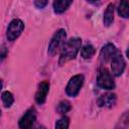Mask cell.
Instances as JSON below:
<instances>
[{"label": "cell", "mask_w": 129, "mask_h": 129, "mask_svg": "<svg viewBox=\"0 0 129 129\" xmlns=\"http://www.w3.org/2000/svg\"><path fill=\"white\" fill-rule=\"evenodd\" d=\"M97 86L106 91H112L115 89L116 85L113 80V76L107 69H101L97 76Z\"/></svg>", "instance_id": "3"}, {"label": "cell", "mask_w": 129, "mask_h": 129, "mask_svg": "<svg viewBox=\"0 0 129 129\" xmlns=\"http://www.w3.org/2000/svg\"><path fill=\"white\" fill-rule=\"evenodd\" d=\"M72 106H71V103L68 101V100H62L60 101L58 104H57V107H56V112L60 115H64L66 113H68L70 110H71Z\"/></svg>", "instance_id": "16"}, {"label": "cell", "mask_w": 129, "mask_h": 129, "mask_svg": "<svg viewBox=\"0 0 129 129\" xmlns=\"http://www.w3.org/2000/svg\"><path fill=\"white\" fill-rule=\"evenodd\" d=\"M36 121V111L33 108L28 109L18 121V126L22 129H27L33 126Z\"/></svg>", "instance_id": "7"}, {"label": "cell", "mask_w": 129, "mask_h": 129, "mask_svg": "<svg viewBox=\"0 0 129 129\" xmlns=\"http://www.w3.org/2000/svg\"><path fill=\"white\" fill-rule=\"evenodd\" d=\"M1 50H2V52H1V59L3 60V59L6 57V55H7V49H6V47L3 45Z\"/></svg>", "instance_id": "19"}, {"label": "cell", "mask_w": 129, "mask_h": 129, "mask_svg": "<svg viewBox=\"0 0 129 129\" xmlns=\"http://www.w3.org/2000/svg\"><path fill=\"white\" fill-rule=\"evenodd\" d=\"M24 30V23L21 19L15 18L11 20L7 26L6 30V37L8 41H14L16 40Z\"/></svg>", "instance_id": "4"}, {"label": "cell", "mask_w": 129, "mask_h": 129, "mask_svg": "<svg viewBox=\"0 0 129 129\" xmlns=\"http://www.w3.org/2000/svg\"><path fill=\"white\" fill-rule=\"evenodd\" d=\"M66 39H67V31L63 28L57 29L50 38V41L48 43V47H47L48 55L54 56L56 52L63 47L66 43Z\"/></svg>", "instance_id": "2"}, {"label": "cell", "mask_w": 129, "mask_h": 129, "mask_svg": "<svg viewBox=\"0 0 129 129\" xmlns=\"http://www.w3.org/2000/svg\"><path fill=\"white\" fill-rule=\"evenodd\" d=\"M69 126H70V119L66 116L58 119L54 125V127L56 129H67V128H69Z\"/></svg>", "instance_id": "17"}, {"label": "cell", "mask_w": 129, "mask_h": 129, "mask_svg": "<svg viewBox=\"0 0 129 129\" xmlns=\"http://www.w3.org/2000/svg\"><path fill=\"white\" fill-rule=\"evenodd\" d=\"M117 103V95L112 92H107L101 95L98 100L97 104L99 107L102 108H113Z\"/></svg>", "instance_id": "8"}, {"label": "cell", "mask_w": 129, "mask_h": 129, "mask_svg": "<svg viewBox=\"0 0 129 129\" xmlns=\"http://www.w3.org/2000/svg\"><path fill=\"white\" fill-rule=\"evenodd\" d=\"M1 101L4 108H10L14 103V97L9 91H4L1 94Z\"/></svg>", "instance_id": "14"}, {"label": "cell", "mask_w": 129, "mask_h": 129, "mask_svg": "<svg viewBox=\"0 0 129 129\" xmlns=\"http://www.w3.org/2000/svg\"><path fill=\"white\" fill-rule=\"evenodd\" d=\"M118 52L116 46L111 43V42H108L106 43L105 45H103V47L101 48V51H100V57L102 60H104L105 62L112 59L113 56Z\"/></svg>", "instance_id": "10"}, {"label": "cell", "mask_w": 129, "mask_h": 129, "mask_svg": "<svg viewBox=\"0 0 129 129\" xmlns=\"http://www.w3.org/2000/svg\"><path fill=\"white\" fill-rule=\"evenodd\" d=\"M74 0H54L53 2V11L56 14H61L63 13L73 3Z\"/></svg>", "instance_id": "12"}, {"label": "cell", "mask_w": 129, "mask_h": 129, "mask_svg": "<svg viewBox=\"0 0 129 129\" xmlns=\"http://www.w3.org/2000/svg\"><path fill=\"white\" fill-rule=\"evenodd\" d=\"M48 3V0H33V4L37 9H43Z\"/></svg>", "instance_id": "18"}, {"label": "cell", "mask_w": 129, "mask_h": 129, "mask_svg": "<svg viewBox=\"0 0 129 129\" xmlns=\"http://www.w3.org/2000/svg\"><path fill=\"white\" fill-rule=\"evenodd\" d=\"M88 2H91V3H94V2H97V1H99V0H87Z\"/></svg>", "instance_id": "21"}, {"label": "cell", "mask_w": 129, "mask_h": 129, "mask_svg": "<svg viewBox=\"0 0 129 129\" xmlns=\"http://www.w3.org/2000/svg\"><path fill=\"white\" fill-rule=\"evenodd\" d=\"M113 22H114V4L110 3L107 5L106 10L104 12L103 23L106 27H109L113 24Z\"/></svg>", "instance_id": "11"}, {"label": "cell", "mask_w": 129, "mask_h": 129, "mask_svg": "<svg viewBox=\"0 0 129 129\" xmlns=\"http://www.w3.org/2000/svg\"><path fill=\"white\" fill-rule=\"evenodd\" d=\"M125 53H126V56H127V58H129V47L126 49V52H125Z\"/></svg>", "instance_id": "20"}, {"label": "cell", "mask_w": 129, "mask_h": 129, "mask_svg": "<svg viewBox=\"0 0 129 129\" xmlns=\"http://www.w3.org/2000/svg\"><path fill=\"white\" fill-rule=\"evenodd\" d=\"M49 87H50V84L48 81H42L38 85V89H37V91L35 93V97H34L35 102L38 105H42L45 103L47 94L49 92Z\"/></svg>", "instance_id": "9"}, {"label": "cell", "mask_w": 129, "mask_h": 129, "mask_svg": "<svg viewBox=\"0 0 129 129\" xmlns=\"http://www.w3.org/2000/svg\"><path fill=\"white\" fill-rule=\"evenodd\" d=\"M126 68V62L124 57L122 56L121 53L117 52L113 58L111 59V70H112V74L115 77H120Z\"/></svg>", "instance_id": "6"}, {"label": "cell", "mask_w": 129, "mask_h": 129, "mask_svg": "<svg viewBox=\"0 0 129 129\" xmlns=\"http://www.w3.org/2000/svg\"><path fill=\"white\" fill-rule=\"evenodd\" d=\"M95 52H96L95 47L92 44H89V43L86 44V45H84L81 48V55H82L83 58H86V59L91 58L95 54Z\"/></svg>", "instance_id": "15"}, {"label": "cell", "mask_w": 129, "mask_h": 129, "mask_svg": "<svg viewBox=\"0 0 129 129\" xmlns=\"http://www.w3.org/2000/svg\"><path fill=\"white\" fill-rule=\"evenodd\" d=\"M85 81V77L84 75H75L74 77H72L66 87V94L70 97H76L79 95L83 84Z\"/></svg>", "instance_id": "5"}, {"label": "cell", "mask_w": 129, "mask_h": 129, "mask_svg": "<svg viewBox=\"0 0 129 129\" xmlns=\"http://www.w3.org/2000/svg\"><path fill=\"white\" fill-rule=\"evenodd\" d=\"M118 15L122 18H129V0H120L118 5Z\"/></svg>", "instance_id": "13"}, {"label": "cell", "mask_w": 129, "mask_h": 129, "mask_svg": "<svg viewBox=\"0 0 129 129\" xmlns=\"http://www.w3.org/2000/svg\"><path fill=\"white\" fill-rule=\"evenodd\" d=\"M81 48H82V39L80 37H73L69 39L61 48L58 58V64L63 66L68 61L76 58Z\"/></svg>", "instance_id": "1"}]
</instances>
